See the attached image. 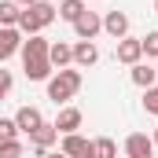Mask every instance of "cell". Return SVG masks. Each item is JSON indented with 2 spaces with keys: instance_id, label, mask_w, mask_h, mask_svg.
Returning a JSON list of instances; mask_svg holds the SVG:
<instances>
[{
  "instance_id": "obj_13",
  "label": "cell",
  "mask_w": 158,
  "mask_h": 158,
  "mask_svg": "<svg viewBox=\"0 0 158 158\" xmlns=\"http://www.w3.org/2000/svg\"><path fill=\"white\" fill-rule=\"evenodd\" d=\"M48 48H52V40L37 37H26L22 40V48H19V55H22V63H30V59H48Z\"/></svg>"
},
{
  "instance_id": "obj_16",
  "label": "cell",
  "mask_w": 158,
  "mask_h": 158,
  "mask_svg": "<svg viewBox=\"0 0 158 158\" xmlns=\"http://www.w3.org/2000/svg\"><path fill=\"white\" fill-rule=\"evenodd\" d=\"M22 70H26L30 81H48L52 74H55V66H52L48 59H30V63H22Z\"/></svg>"
},
{
  "instance_id": "obj_18",
  "label": "cell",
  "mask_w": 158,
  "mask_h": 158,
  "mask_svg": "<svg viewBox=\"0 0 158 158\" xmlns=\"http://www.w3.org/2000/svg\"><path fill=\"white\" fill-rule=\"evenodd\" d=\"M92 158H118V143H114L110 136L92 140Z\"/></svg>"
},
{
  "instance_id": "obj_20",
  "label": "cell",
  "mask_w": 158,
  "mask_h": 158,
  "mask_svg": "<svg viewBox=\"0 0 158 158\" xmlns=\"http://www.w3.org/2000/svg\"><path fill=\"white\" fill-rule=\"evenodd\" d=\"M22 155H26L22 140H0V158H22Z\"/></svg>"
},
{
  "instance_id": "obj_1",
  "label": "cell",
  "mask_w": 158,
  "mask_h": 158,
  "mask_svg": "<svg viewBox=\"0 0 158 158\" xmlns=\"http://www.w3.org/2000/svg\"><path fill=\"white\" fill-rule=\"evenodd\" d=\"M55 22V4H48V0H37L33 7H22V15H19V33L22 37H37L44 26H52Z\"/></svg>"
},
{
  "instance_id": "obj_21",
  "label": "cell",
  "mask_w": 158,
  "mask_h": 158,
  "mask_svg": "<svg viewBox=\"0 0 158 158\" xmlns=\"http://www.w3.org/2000/svg\"><path fill=\"white\" fill-rule=\"evenodd\" d=\"M140 48H143L147 59H158V30H151L147 37H140Z\"/></svg>"
},
{
  "instance_id": "obj_4",
  "label": "cell",
  "mask_w": 158,
  "mask_h": 158,
  "mask_svg": "<svg viewBox=\"0 0 158 158\" xmlns=\"http://www.w3.org/2000/svg\"><path fill=\"white\" fill-rule=\"evenodd\" d=\"M114 55H118V63H125V66H136V63H143L140 37H121V40H114Z\"/></svg>"
},
{
  "instance_id": "obj_27",
  "label": "cell",
  "mask_w": 158,
  "mask_h": 158,
  "mask_svg": "<svg viewBox=\"0 0 158 158\" xmlns=\"http://www.w3.org/2000/svg\"><path fill=\"white\" fill-rule=\"evenodd\" d=\"M151 140H155V147H158V129H155V136H151Z\"/></svg>"
},
{
  "instance_id": "obj_25",
  "label": "cell",
  "mask_w": 158,
  "mask_h": 158,
  "mask_svg": "<svg viewBox=\"0 0 158 158\" xmlns=\"http://www.w3.org/2000/svg\"><path fill=\"white\" fill-rule=\"evenodd\" d=\"M15 4H19V7H33L37 0H15Z\"/></svg>"
},
{
  "instance_id": "obj_23",
  "label": "cell",
  "mask_w": 158,
  "mask_h": 158,
  "mask_svg": "<svg viewBox=\"0 0 158 158\" xmlns=\"http://www.w3.org/2000/svg\"><path fill=\"white\" fill-rule=\"evenodd\" d=\"M22 132H19V125L15 118H0V140H19Z\"/></svg>"
},
{
  "instance_id": "obj_29",
  "label": "cell",
  "mask_w": 158,
  "mask_h": 158,
  "mask_svg": "<svg viewBox=\"0 0 158 158\" xmlns=\"http://www.w3.org/2000/svg\"><path fill=\"white\" fill-rule=\"evenodd\" d=\"M155 74H158V63H155Z\"/></svg>"
},
{
  "instance_id": "obj_11",
  "label": "cell",
  "mask_w": 158,
  "mask_h": 158,
  "mask_svg": "<svg viewBox=\"0 0 158 158\" xmlns=\"http://www.w3.org/2000/svg\"><path fill=\"white\" fill-rule=\"evenodd\" d=\"M48 63H52L55 70L74 66V44H66V40H52V48H48Z\"/></svg>"
},
{
  "instance_id": "obj_19",
  "label": "cell",
  "mask_w": 158,
  "mask_h": 158,
  "mask_svg": "<svg viewBox=\"0 0 158 158\" xmlns=\"http://www.w3.org/2000/svg\"><path fill=\"white\" fill-rule=\"evenodd\" d=\"M19 15H22V7L15 0H0V26H19Z\"/></svg>"
},
{
  "instance_id": "obj_3",
  "label": "cell",
  "mask_w": 158,
  "mask_h": 158,
  "mask_svg": "<svg viewBox=\"0 0 158 158\" xmlns=\"http://www.w3.org/2000/svg\"><path fill=\"white\" fill-rule=\"evenodd\" d=\"M74 33H77V40H96L103 33V15L99 11H85L77 22H74Z\"/></svg>"
},
{
  "instance_id": "obj_14",
  "label": "cell",
  "mask_w": 158,
  "mask_h": 158,
  "mask_svg": "<svg viewBox=\"0 0 158 158\" xmlns=\"http://www.w3.org/2000/svg\"><path fill=\"white\" fill-rule=\"evenodd\" d=\"M96 63H99V48H96L92 40H77V44H74V66L88 70V66H96Z\"/></svg>"
},
{
  "instance_id": "obj_26",
  "label": "cell",
  "mask_w": 158,
  "mask_h": 158,
  "mask_svg": "<svg viewBox=\"0 0 158 158\" xmlns=\"http://www.w3.org/2000/svg\"><path fill=\"white\" fill-rule=\"evenodd\" d=\"M44 158H66V155H63V151H48Z\"/></svg>"
},
{
  "instance_id": "obj_15",
  "label": "cell",
  "mask_w": 158,
  "mask_h": 158,
  "mask_svg": "<svg viewBox=\"0 0 158 158\" xmlns=\"http://www.w3.org/2000/svg\"><path fill=\"white\" fill-rule=\"evenodd\" d=\"M85 11H88V4H85V0H59V7H55V15H59L63 22H70V26L77 22Z\"/></svg>"
},
{
  "instance_id": "obj_9",
  "label": "cell",
  "mask_w": 158,
  "mask_h": 158,
  "mask_svg": "<svg viewBox=\"0 0 158 158\" xmlns=\"http://www.w3.org/2000/svg\"><path fill=\"white\" fill-rule=\"evenodd\" d=\"M151 151H155V140H151L147 132L125 136V155H129V158H151Z\"/></svg>"
},
{
  "instance_id": "obj_24",
  "label": "cell",
  "mask_w": 158,
  "mask_h": 158,
  "mask_svg": "<svg viewBox=\"0 0 158 158\" xmlns=\"http://www.w3.org/2000/svg\"><path fill=\"white\" fill-rule=\"evenodd\" d=\"M11 85H15V77H11V70H4V66H0V99H4L7 92H11Z\"/></svg>"
},
{
  "instance_id": "obj_6",
  "label": "cell",
  "mask_w": 158,
  "mask_h": 158,
  "mask_svg": "<svg viewBox=\"0 0 158 158\" xmlns=\"http://www.w3.org/2000/svg\"><path fill=\"white\" fill-rule=\"evenodd\" d=\"M52 143H59V129H55L52 121H44V125H40L37 132L30 136V147H33V155H37V158H44Z\"/></svg>"
},
{
  "instance_id": "obj_8",
  "label": "cell",
  "mask_w": 158,
  "mask_h": 158,
  "mask_svg": "<svg viewBox=\"0 0 158 158\" xmlns=\"http://www.w3.org/2000/svg\"><path fill=\"white\" fill-rule=\"evenodd\" d=\"M15 125H19V132H22V136H33L40 125H44V114H40L37 107H19V114H15Z\"/></svg>"
},
{
  "instance_id": "obj_17",
  "label": "cell",
  "mask_w": 158,
  "mask_h": 158,
  "mask_svg": "<svg viewBox=\"0 0 158 158\" xmlns=\"http://www.w3.org/2000/svg\"><path fill=\"white\" fill-rule=\"evenodd\" d=\"M129 77H132V85H140V88H151L158 81L155 66H147V63H136V66H129Z\"/></svg>"
},
{
  "instance_id": "obj_28",
  "label": "cell",
  "mask_w": 158,
  "mask_h": 158,
  "mask_svg": "<svg viewBox=\"0 0 158 158\" xmlns=\"http://www.w3.org/2000/svg\"><path fill=\"white\" fill-rule=\"evenodd\" d=\"M155 15H158V0H155Z\"/></svg>"
},
{
  "instance_id": "obj_7",
  "label": "cell",
  "mask_w": 158,
  "mask_h": 158,
  "mask_svg": "<svg viewBox=\"0 0 158 158\" xmlns=\"http://www.w3.org/2000/svg\"><path fill=\"white\" fill-rule=\"evenodd\" d=\"M59 151L66 158H92V140H85L81 132H70L59 140Z\"/></svg>"
},
{
  "instance_id": "obj_5",
  "label": "cell",
  "mask_w": 158,
  "mask_h": 158,
  "mask_svg": "<svg viewBox=\"0 0 158 158\" xmlns=\"http://www.w3.org/2000/svg\"><path fill=\"white\" fill-rule=\"evenodd\" d=\"M22 33H19V26H0V66L11 59V55H19V48H22Z\"/></svg>"
},
{
  "instance_id": "obj_2",
  "label": "cell",
  "mask_w": 158,
  "mask_h": 158,
  "mask_svg": "<svg viewBox=\"0 0 158 158\" xmlns=\"http://www.w3.org/2000/svg\"><path fill=\"white\" fill-rule=\"evenodd\" d=\"M81 88V70H55L52 77H48V99L59 107V103H66V99H74Z\"/></svg>"
},
{
  "instance_id": "obj_22",
  "label": "cell",
  "mask_w": 158,
  "mask_h": 158,
  "mask_svg": "<svg viewBox=\"0 0 158 158\" xmlns=\"http://www.w3.org/2000/svg\"><path fill=\"white\" fill-rule=\"evenodd\" d=\"M143 110L158 118V85H151V88H143Z\"/></svg>"
},
{
  "instance_id": "obj_30",
  "label": "cell",
  "mask_w": 158,
  "mask_h": 158,
  "mask_svg": "<svg viewBox=\"0 0 158 158\" xmlns=\"http://www.w3.org/2000/svg\"><path fill=\"white\" fill-rule=\"evenodd\" d=\"M85 4H88V0H85Z\"/></svg>"
},
{
  "instance_id": "obj_10",
  "label": "cell",
  "mask_w": 158,
  "mask_h": 158,
  "mask_svg": "<svg viewBox=\"0 0 158 158\" xmlns=\"http://www.w3.org/2000/svg\"><path fill=\"white\" fill-rule=\"evenodd\" d=\"M81 118H85V114H81L77 107H63V110L55 114L52 125L59 129V136H70V132H77V129H81Z\"/></svg>"
},
{
  "instance_id": "obj_12",
  "label": "cell",
  "mask_w": 158,
  "mask_h": 158,
  "mask_svg": "<svg viewBox=\"0 0 158 158\" xmlns=\"http://www.w3.org/2000/svg\"><path fill=\"white\" fill-rule=\"evenodd\" d=\"M103 33H110L114 40L129 37V15L125 11H107L103 15Z\"/></svg>"
}]
</instances>
